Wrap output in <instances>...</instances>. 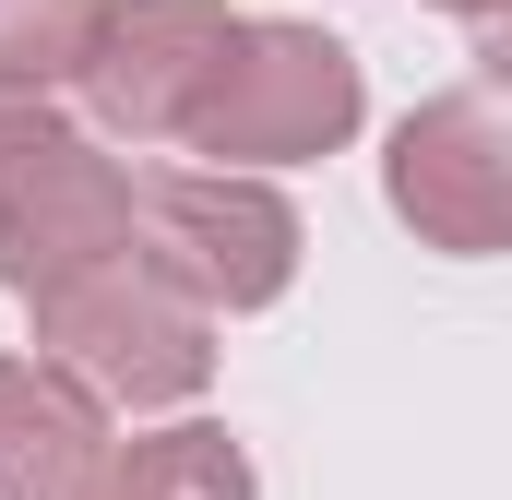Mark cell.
Segmentation results:
<instances>
[]
</instances>
